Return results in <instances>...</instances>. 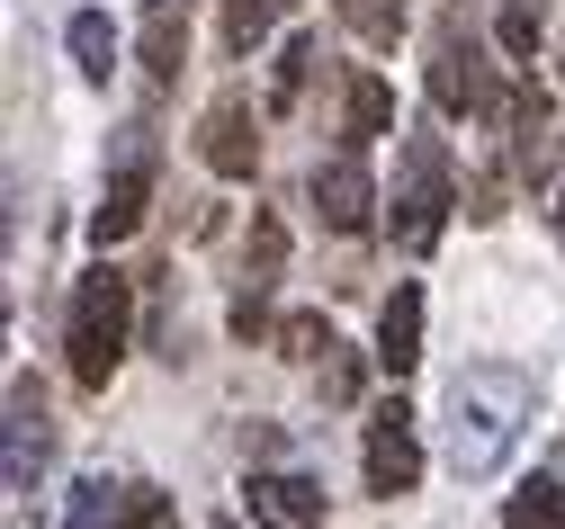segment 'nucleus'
Listing matches in <instances>:
<instances>
[{"instance_id": "obj_27", "label": "nucleus", "mask_w": 565, "mask_h": 529, "mask_svg": "<svg viewBox=\"0 0 565 529\" xmlns=\"http://www.w3.org/2000/svg\"><path fill=\"white\" fill-rule=\"evenodd\" d=\"M145 10H153V0H145Z\"/></svg>"}, {"instance_id": "obj_4", "label": "nucleus", "mask_w": 565, "mask_h": 529, "mask_svg": "<svg viewBox=\"0 0 565 529\" xmlns=\"http://www.w3.org/2000/svg\"><path fill=\"white\" fill-rule=\"evenodd\" d=\"M431 99L449 108V117H503V82H493V63L467 45V36H440V54H431Z\"/></svg>"}, {"instance_id": "obj_9", "label": "nucleus", "mask_w": 565, "mask_h": 529, "mask_svg": "<svg viewBox=\"0 0 565 529\" xmlns=\"http://www.w3.org/2000/svg\"><path fill=\"white\" fill-rule=\"evenodd\" d=\"M252 520L260 529H323V485L269 467V476H252Z\"/></svg>"}, {"instance_id": "obj_25", "label": "nucleus", "mask_w": 565, "mask_h": 529, "mask_svg": "<svg viewBox=\"0 0 565 529\" xmlns=\"http://www.w3.org/2000/svg\"><path fill=\"white\" fill-rule=\"evenodd\" d=\"M323 395H341V404L360 395V359H350V350H332V359H323Z\"/></svg>"}, {"instance_id": "obj_14", "label": "nucleus", "mask_w": 565, "mask_h": 529, "mask_svg": "<svg viewBox=\"0 0 565 529\" xmlns=\"http://www.w3.org/2000/svg\"><path fill=\"white\" fill-rule=\"evenodd\" d=\"M180 54H189V19H180V0H153V10H145V72H153V82H171Z\"/></svg>"}, {"instance_id": "obj_15", "label": "nucleus", "mask_w": 565, "mask_h": 529, "mask_svg": "<svg viewBox=\"0 0 565 529\" xmlns=\"http://www.w3.org/2000/svg\"><path fill=\"white\" fill-rule=\"evenodd\" d=\"M63 45H73L82 82H108V72H117V28H108L99 10H73V28H63Z\"/></svg>"}, {"instance_id": "obj_5", "label": "nucleus", "mask_w": 565, "mask_h": 529, "mask_svg": "<svg viewBox=\"0 0 565 529\" xmlns=\"http://www.w3.org/2000/svg\"><path fill=\"white\" fill-rule=\"evenodd\" d=\"M422 485V431H413V413H404V395H386L377 413H369V494H413Z\"/></svg>"}, {"instance_id": "obj_18", "label": "nucleus", "mask_w": 565, "mask_h": 529, "mask_svg": "<svg viewBox=\"0 0 565 529\" xmlns=\"http://www.w3.org/2000/svg\"><path fill=\"white\" fill-rule=\"evenodd\" d=\"M306 72H315V36H288V45H278V72H269V108L278 117L306 99Z\"/></svg>"}, {"instance_id": "obj_24", "label": "nucleus", "mask_w": 565, "mask_h": 529, "mask_svg": "<svg viewBox=\"0 0 565 529\" xmlns=\"http://www.w3.org/2000/svg\"><path fill=\"white\" fill-rule=\"evenodd\" d=\"M180 511H171V494H153V485H126V511H117V529H171Z\"/></svg>"}, {"instance_id": "obj_20", "label": "nucleus", "mask_w": 565, "mask_h": 529, "mask_svg": "<svg viewBox=\"0 0 565 529\" xmlns=\"http://www.w3.org/2000/svg\"><path fill=\"white\" fill-rule=\"evenodd\" d=\"M278 350H288V359H332L341 341H332L323 315H288V324H278Z\"/></svg>"}, {"instance_id": "obj_28", "label": "nucleus", "mask_w": 565, "mask_h": 529, "mask_svg": "<svg viewBox=\"0 0 565 529\" xmlns=\"http://www.w3.org/2000/svg\"><path fill=\"white\" fill-rule=\"evenodd\" d=\"M225 529H234V520H225Z\"/></svg>"}, {"instance_id": "obj_22", "label": "nucleus", "mask_w": 565, "mask_h": 529, "mask_svg": "<svg viewBox=\"0 0 565 529\" xmlns=\"http://www.w3.org/2000/svg\"><path fill=\"white\" fill-rule=\"evenodd\" d=\"M493 36H503V54H539V0H503V19H493Z\"/></svg>"}, {"instance_id": "obj_11", "label": "nucleus", "mask_w": 565, "mask_h": 529, "mask_svg": "<svg viewBox=\"0 0 565 529\" xmlns=\"http://www.w3.org/2000/svg\"><path fill=\"white\" fill-rule=\"evenodd\" d=\"M341 135H350V154H369L377 135H395V82H386V72H360V82H350V99H341Z\"/></svg>"}, {"instance_id": "obj_8", "label": "nucleus", "mask_w": 565, "mask_h": 529, "mask_svg": "<svg viewBox=\"0 0 565 529\" xmlns=\"http://www.w3.org/2000/svg\"><path fill=\"white\" fill-rule=\"evenodd\" d=\"M315 207H323L332 234H369V215H377V180H369V162H360V154L315 162Z\"/></svg>"}, {"instance_id": "obj_12", "label": "nucleus", "mask_w": 565, "mask_h": 529, "mask_svg": "<svg viewBox=\"0 0 565 529\" xmlns=\"http://www.w3.org/2000/svg\"><path fill=\"white\" fill-rule=\"evenodd\" d=\"M377 359H386L395 377L422 359V287H413V278L386 296V315H377Z\"/></svg>"}, {"instance_id": "obj_2", "label": "nucleus", "mask_w": 565, "mask_h": 529, "mask_svg": "<svg viewBox=\"0 0 565 529\" xmlns=\"http://www.w3.org/2000/svg\"><path fill=\"white\" fill-rule=\"evenodd\" d=\"M135 341V278H117L108 261L73 287V315H63V350H73V387L82 395H108V377Z\"/></svg>"}, {"instance_id": "obj_1", "label": "nucleus", "mask_w": 565, "mask_h": 529, "mask_svg": "<svg viewBox=\"0 0 565 529\" xmlns=\"http://www.w3.org/2000/svg\"><path fill=\"white\" fill-rule=\"evenodd\" d=\"M530 377L512 368V359H476V368H458L449 377V458H458V476H493L521 448V431H530Z\"/></svg>"}, {"instance_id": "obj_23", "label": "nucleus", "mask_w": 565, "mask_h": 529, "mask_svg": "<svg viewBox=\"0 0 565 529\" xmlns=\"http://www.w3.org/2000/svg\"><path fill=\"white\" fill-rule=\"evenodd\" d=\"M108 511H117V485H108V476H82V485H73V529H117Z\"/></svg>"}, {"instance_id": "obj_6", "label": "nucleus", "mask_w": 565, "mask_h": 529, "mask_svg": "<svg viewBox=\"0 0 565 529\" xmlns=\"http://www.w3.org/2000/svg\"><path fill=\"white\" fill-rule=\"evenodd\" d=\"M198 154H206L216 180H252V171H260V117H252L243 91H225L216 108L198 117Z\"/></svg>"}, {"instance_id": "obj_13", "label": "nucleus", "mask_w": 565, "mask_h": 529, "mask_svg": "<svg viewBox=\"0 0 565 529\" xmlns=\"http://www.w3.org/2000/svg\"><path fill=\"white\" fill-rule=\"evenodd\" d=\"M36 458H45V404L36 387H10V494L36 485Z\"/></svg>"}, {"instance_id": "obj_21", "label": "nucleus", "mask_w": 565, "mask_h": 529, "mask_svg": "<svg viewBox=\"0 0 565 529\" xmlns=\"http://www.w3.org/2000/svg\"><path fill=\"white\" fill-rule=\"evenodd\" d=\"M278 261H288V224H278V215H252V287H269Z\"/></svg>"}, {"instance_id": "obj_10", "label": "nucleus", "mask_w": 565, "mask_h": 529, "mask_svg": "<svg viewBox=\"0 0 565 529\" xmlns=\"http://www.w3.org/2000/svg\"><path fill=\"white\" fill-rule=\"evenodd\" d=\"M145 207H153V162H126V171L99 189V207H90V243H99V252L126 243L135 224H145Z\"/></svg>"}, {"instance_id": "obj_7", "label": "nucleus", "mask_w": 565, "mask_h": 529, "mask_svg": "<svg viewBox=\"0 0 565 529\" xmlns=\"http://www.w3.org/2000/svg\"><path fill=\"white\" fill-rule=\"evenodd\" d=\"M503 126H512V171L521 180H547L556 171V91L547 82H512Z\"/></svg>"}, {"instance_id": "obj_19", "label": "nucleus", "mask_w": 565, "mask_h": 529, "mask_svg": "<svg viewBox=\"0 0 565 529\" xmlns=\"http://www.w3.org/2000/svg\"><path fill=\"white\" fill-rule=\"evenodd\" d=\"M341 19L360 28L369 45H395L404 36V0H341Z\"/></svg>"}, {"instance_id": "obj_3", "label": "nucleus", "mask_w": 565, "mask_h": 529, "mask_svg": "<svg viewBox=\"0 0 565 529\" xmlns=\"http://www.w3.org/2000/svg\"><path fill=\"white\" fill-rule=\"evenodd\" d=\"M449 207H458V189H449V154H440V135H404V171H395V207H386L395 243L422 261V252L440 243Z\"/></svg>"}, {"instance_id": "obj_17", "label": "nucleus", "mask_w": 565, "mask_h": 529, "mask_svg": "<svg viewBox=\"0 0 565 529\" xmlns=\"http://www.w3.org/2000/svg\"><path fill=\"white\" fill-rule=\"evenodd\" d=\"M503 529H565V485H521L512 502H503Z\"/></svg>"}, {"instance_id": "obj_16", "label": "nucleus", "mask_w": 565, "mask_h": 529, "mask_svg": "<svg viewBox=\"0 0 565 529\" xmlns=\"http://www.w3.org/2000/svg\"><path fill=\"white\" fill-rule=\"evenodd\" d=\"M288 10H297V0H225V45H234V54H252V45H260L278 19H288Z\"/></svg>"}, {"instance_id": "obj_26", "label": "nucleus", "mask_w": 565, "mask_h": 529, "mask_svg": "<svg viewBox=\"0 0 565 529\" xmlns=\"http://www.w3.org/2000/svg\"><path fill=\"white\" fill-rule=\"evenodd\" d=\"M556 243H565V180H556Z\"/></svg>"}]
</instances>
